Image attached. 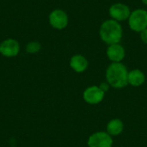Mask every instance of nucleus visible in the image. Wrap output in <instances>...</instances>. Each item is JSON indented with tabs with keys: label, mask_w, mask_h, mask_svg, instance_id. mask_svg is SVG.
Segmentation results:
<instances>
[{
	"label": "nucleus",
	"mask_w": 147,
	"mask_h": 147,
	"mask_svg": "<svg viewBox=\"0 0 147 147\" xmlns=\"http://www.w3.org/2000/svg\"><path fill=\"white\" fill-rule=\"evenodd\" d=\"M107 55L113 63H120L125 57V49L118 43L109 45L107 50Z\"/></svg>",
	"instance_id": "nucleus-9"
},
{
	"label": "nucleus",
	"mask_w": 147,
	"mask_h": 147,
	"mask_svg": "<svg viewBox=\"0 0 147 147\" xmlns=\"http://www.w3.org/2000/svg\"><path fill=\"white\" fill-rule=\"evenodd\" d=\"M129 27L136 32H141L147 28V11L145 9H136L131 13L128 20Z\"/></svg>",
	"instance_id": "nucleus-3"
},
{
	"label": "nucleus",
	"mask_w": 147,
	"mask_h": 147,
	"mask_svg": "<svg viewBox=\"0 0 147 147\" xmlns=\"http://www.w3.org/2000/svg\"><path fill=\"white\" fill-rule=\"evenodd\" d=\"M100 87V89L103 91V92H106V91H108L109 90V83H102L101 84V85L99 86Z\"/></svg>",
	"instance_id": "nucleus-15"
},
{
	"label": "nucleus",
	"mask_w": 147,
	"mask_h": 147,
	"mask_svg": "<svg viewBox=\"0 0 147 147\" xmlns=\"http://www.w3.org/2000/svg\"><path fill=\"white\" fill-rule=\"evenodd\" d=\"M113 140L111 135L105 132L93 134L88 140L89 147H112Z\"/></svg>",
	"instance_id": "nucleus-6"
},
{
	"label": "nucleus",
	"mask_w": 147,
	"mask_h": 147,
	"mask_svg": "<svg viewBox=\"0 0 147 147\" xmlns=\"http://www.w3.org/2000/svg\"><path fill=\"white\" fill-rule=\"evenodd\" d=\"M127 81L129 84L134 87H139L145 83L146 76L140 70L135 69L128 72Z\"/></svg>",
	"instance_id": "nucleus-11"
},
{
	"label": "nucleus",
	"mask_w": 147,
	"mask_h": 147,
	"mask_svg": "<svg viewBox=\"0 0 147 147\" xmlns=\"http://www.w3.org/2000/svg\"><path fill=\"white\" fill-rule=\"evenodd\" d=\"M142 2H143V3H144L145 4H146V5H147V0H142Z\"/></svg>",
	"instance_id": "nucleus-16"
},
{
	"label": "nucleus",
	"mask_w": 147,
	"mask_h": 147,
	"mask_svg": "<svg viewBox=\"0 0 147 147\" xmlns=\"http://www.w3.org/2000/svg\"><path fill=\"white\" fill-rule=\"evenodd\" d=\"M140 38L144 43L147 44V28L140 32Z\"/></svg>",
	"instance_id": "nucleus-14"
},
{
	"label": "nucleus",
	"mask_w": 147,
	"mask_h": 147,
	"mask_svg": "<svg viewBox=\"0 0 147 147\" xmlns=\"http://www.w3.org/2000/svg\"><path fill=\"white\" fill-rule=\"evenodd\" d=\"M40 49H41V45L38 41H31L28 43L25 48L26 52L31 54L38 53Z\"/></svg>",
	"instance_id": "nucleus-13"
},
{
	"label": "nucleus",
	"mask_w": 147,
	"mask_h": 147,
	"mask_svg": "<svg viewBox=\"0 0 147 147\" xmlns=\"http://www.w3.org/2000/svg\"><path fill=\"white\" fill-rule=\"evenodd\" d=\"M123 128V123L120 119H113L108 123L107 132L111 136H117L122 133Z\"/></svg>",
	"instance_id": "nucleus-12"
},
{
	"label": "nucleus",
	"mask_w": 147,
	"mask_h": 147,
	"mask_svg": "<svg viewBox=\"0 0 147 147\" xmlns=\"http://www.w3.org/2000/svg\"><path fill=\"white\" fill-rule=\"evenodd\" d=\"M109 15L114 20L117 22H121L129 18L131 12H130V9L126 4L115 3L109 9Z\"/></svg>",
	"instance_id": "nucleus-8"
},
{
	"label": "nucleus",
	"mask_w": 147,
	"mask_h": 147,
	"mask_svg": "<svg viewBox=\"0 0 147 147\" xmlns=\"http://www.w3.org/2000/svg\"><path fill=\"white\" fill-rule=\"evenodd\" d=\"M48 21H49L50 25L53 28L61 30L67 27L69 19L65 11L57 9L53 10L49 14Z\"/></svg>",
	"instance_id": "nucleus-5"
},
{
	"label": "nucleus",
	"mask_w": 147,
	"mask_h": 147,
	"mask_svg": "<svg viewBox=\"0 0 147 147\" xmlns=\"http://www.w3.org/2000/svg\"><path fill=\"white\" fill-rule=\"evenodd\" d=\"M100 36L109 45L117 44L122 37L121 26L115 20H107L100 28Z\"/></svg>",
	"instance_id": "nucleus-2"
},
{
	"label": "nucleus",
	"mask_w": 147,
	"mask_h": 147,
	"mask_svg": "<svg viewBox=\"0 0 147 147\" xmlns=\"http://www.w3.org/2000/svg\"><path fill=\"white\" fill-rule=\"evenodd\" d=\"M70 66L76 72H83L88 67V61L85 57L80 54H76L71 57L70 60Z\"/></svg>",
	"instance_id": "nucleus-10"
},
{
	"label": "nucleus",
	"mask_w": 147,
	"mask_h": 147,
	"mask_svg": "<svg viewBox=\"0 0 147 147\" xmlns=\"http://www.w3.org/2000/svg\"><path fill=\"white\" fill-rule=\"evenodd\" d=\"M128 71L127 67L120 63H112L107 69L106 78L109 85L116 89H121L128 84Z\"/></svg>",
	"instance_id": "nucleus-1"
},
{
	"label": "nucleus",
	"mask_w": 147,
	"mask_h": 147,
	"mask_svg": "<svg viewBox=\"0 0 147 147\" xmlns=\"http://www.w3.org/2000/svg\"><path fill=\"white\" fill-rule=\"evenodd\" d=\"M21 46L18 40L13 38L3 40L0 43V54L6 58H13L19 54Z\"/></svg>",
	"instance_id": "nucleus-4"
},
{
	"label": "nucleus",
	"mask_w": 147,
	"mask_h": 147,
	"mask_svg": "<svg viewBox=\"0 0 147 147\" xmlns=\"http://www.w3.org/2000/svg\"><path fill=\"white\" fill-rule=\"evenodd\" d=\"M105 92H103L98 86H91L87 88L83 94L84 101L89 104H97L104 98Z\"/></svg>",
	"instance_id": "nucleus-7"
}]
</instances>
